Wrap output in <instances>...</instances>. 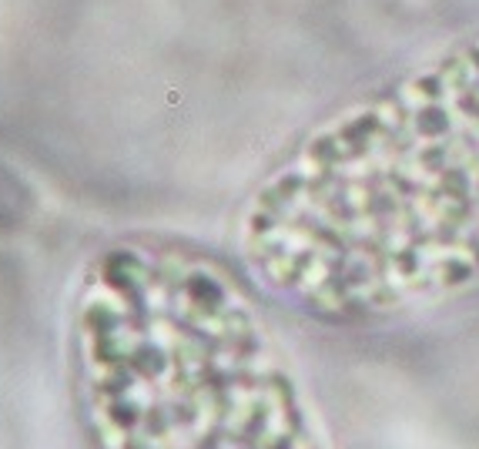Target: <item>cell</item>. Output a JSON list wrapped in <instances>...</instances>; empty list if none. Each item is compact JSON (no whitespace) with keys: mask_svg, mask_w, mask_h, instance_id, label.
Instances as JSON below:
<instances>
[{"mask_svg":"<svg viewBox=\"0 0 479 449\" xmlns=\"http://www.w3.org/2000/svg\"><path fill=\"white\" fill-rule=\"evenodd\" d=\"M34 208V194L27 191L17 174L10 168L0 164V228L10 232V228H20L27 222V214Z\"/></svg>","mask_w":479,"mask_h":449,"instance_id":"cell-1","label":"cell"}]
</instances>
